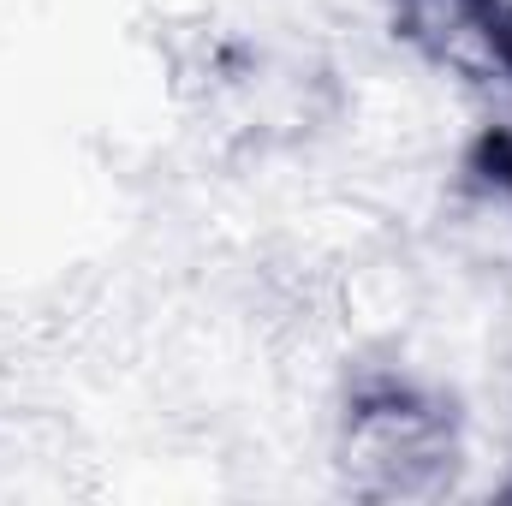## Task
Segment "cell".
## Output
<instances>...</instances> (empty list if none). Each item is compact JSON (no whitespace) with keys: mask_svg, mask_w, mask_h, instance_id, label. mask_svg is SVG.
<instances>
[{"mask_svg":"<svg viewBox=\"0 0 512 506\" xmlns=\"http://www.w3.org/2000/svg\"><path fill=\"white\" fill-rule=\"evenodd\" d=\"M459 465H465V411L453 393L399 370L352 381L334 423V471L352 501H435L453 489Z\"/></svg>","mask_w":512,"mask_h":506,"instance_id":"1","label":"cell"},{"mask_svg":"<svg viewBox=\"0 0 512 506\" xmlns=\"http://www.w3.org/2000/svg\"><path fill=\"white\" fill-rule=\"evenodd\" d=\"M393 36L465 84H512V0H387Z\"/></svg>","mask_w":512,"mask_h":506,"instance_id":"2","label":"cell"},{"mask_svg":"<svg viewBox=\"0 0 512 506\" xmlns=\"http://www.w3.org/2000/svg\"><path fill=\"white\" fill-rule=\"evenodd\" d=\"M465 167H471V179H477L483 191H495L501 203H512V126H489L483 131V137L471 143Z\"/></svg>","mask_w":512,"mask_h":506,"instance_id":"3","label":"cell"},{"mask_svg":"<svg viewBox=\"0 0 512 506\" xmlns=\"http://www.w3.org/2000/svg\"><path fill=\"white\" fill-rule=\"evenodd\" d=\"M495 501H512V453H507V477L495 483Z\"/></svg>","mask_w":512,"mask_h":506,"instance_id":"4","label":"cell"}]
</instances>
